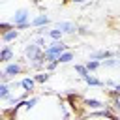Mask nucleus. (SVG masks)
<instances>
[{"label":"nucleus","instance_id":"f257e3e1","mask_svg":"<svg viewBox=\"0 0 120 120\" xmlns=\"http://www.w3.org/2000/svg\"><path fill=\"white\" fill-rule=\"evenodd\" d=\"M66 51H69V45H66L64 41H51L49 47L43 51V56H45V62H56L60 58V54H64Z\"/></svg>","mask_w":120,"mask_h":120},{"label":"nucleus","instance_id":"f03ea898","mask_svg":"<svg viewBox=\"0 0 120 120\" xmlns=\"http://www.w3.org/2000/svg\"><path fill=\"white\" fill-rule=\"evenodd\" d=\"M24 71V64H21V62H9V64H4V69H2V73H6L8 77H11V79H15V75H21Z\"/></svg>","mask_w":120,"mask_h":120},{"label":"nucleus","instance_id":"7ed1b4c3","mask_svg":"<svg viewBox=\"0 0 120 120\" xmlns=\"http://www.w3.org/2000/svg\"><path fill=\"white\" fill-rule=\"evenodd\" d=\"M54 28L62 30V32H64V34H68V36L77 34V30H79V26H77L75 22H69V21H58V22H54Z\"/></svg>","mask_w":120,"mask_h":120},{"label":"nucleus","instance_id":"20e7f679","mask_svg":"<svg viewBox=\"0 0 120 120\" xmlns=\"http://www.w3.org/2000/svg\"><path fill=\"white\" fill-rule=\"evenodd\" d=\"M49 22H51V17H49L47 13H39V15H36V17L32 19V28H41V26H49Z\"/></svg>","mask_w":120,"mask_h":120},{"label":"nucleus","instance_id":"39448f33","mask_svg":"<svg viewBox=\"0 0 120 120\" xmlns=\"http://www.w3.org/2000/svg\"><path fill=\"white\" fill-rule=\"evenodd\" d=\"M15 58V51L11 49V45H4L0 51V62L2 64H9V60Z\"/></svg>","mask_w":120,"mask_h":120},{"label":"nucleus","instance_id":"423d86ee","mask_svg":"<svg viewBox=\"0 0 120 120\" xmlns=\"http://www.w3.org/2000/svg\"><path fill=\"white\" fill-rule=\"evenodd\" d=\"M82 81H84L88 86H94V88H103V86H105V81H101V79H98L96 75H90V73L84 75Z\"/></svg>","mask_w":120,"mask_h":120},{"label":"nucleus","instance_id":"0eeeda50","mask_svg":"<svg viewBox=\"0 0 120 120\" xmlns=\"http://www.w3.org/2000/svg\"><path fill=\"white\" fill-rule=\"evenodd\" d=\"M17 38H19V30H17V28H11V30H8V32L2 34V41H4V45H8L9 41H15Z\"/></svg>","mask_w":120,"mask_h":120},{"label":"nucleus","instance_id":"6e6552de","mask_svg":"<svg viewBox=\"0 0 120 120\" xmlns=\"http://www.w3.org/2000/svg\"><path fill=\"white\" fill-rule=\"evenodd\" d=\"M82 103H84L88 109H103V107H107L101 99H94V98H86V99H82Z\"/></svg>","mask_w":120,"mask_h":120},{"label":"nucleus","instance_id":"1a4fd4ad","mask_svg":"<svg viewBox=\"0 0 120 120\" xmlns=\"http://www.w3.org/2000/svg\"><path fill=\"white\" fill-rule=\"evenodd\" d=\"M21 86H22L24 92H32L34 86H36V79H34V77H24V79L21 81Z\"/></svg>","mask_w":120,"mask_h":120},{"label":"nucleus","instance_id":"9d476101","mask_svg":"<svg viewBox=\"0 0 120 120\" xmlns=\"http://www.w3.org/2000/svg\"><path fill=\"white\" fill-rule=\"evenodd\" d=\"M101 68H107V69H112V68H120V58L118 56H112V58H107L101 62Z\"/></svg>","mask_w":120,"mask_h":120},{"label":"nucleus","instance_id":"9b49d317","mask_svg":"<svg viewBox=\"0 0 120 120\" xmlns=\"http://www.w3.org/2000/svg\"><path fill=\"white\" fill-rule=\"evenodd\" d=\"M9 98H13L11 96V86L9 84H0V99L2 101H8Z\"/></svg>","mask_w":120,"mask_h":120},{"label":"nucleus","instance_id":"f8f14e48","mask_svg":"<svg viewBox=\"0 0 120 120\" xmlns=\"http://www.w3.org/2000/svg\"><path fill=\"white\" fill-rule=\"evenodd\" d=\"M52 41H62V38H64V32L62 30H58V28H49V34H47Z\"/></svg>","mask_w":120,"mask_h":120},{"label":"nucleus","instance_id":"ddd939ff","mask_svg":"<svg viewBox=\"0 0 120 120\" xmlns=\"http://www.w3.org/2000/svg\"><path fill=\"white\" fill-rule=\"evenodd\" d=\"M84 66H86V69L92 73V71H98V69L101 68V62H99V60H92V58H90V60H86V62H84Z\"/></svg>","mask_w":120,"mask_h":120},{"label":"nucleus","instance_id":"4468645a","mask_svg":"<svg viewBox=\"0 0 120 120\" xmlns=\"http://www.w3.org/2000/svg\"><path fill=\"white\" fill-rule=\"evenodd\" d=\"M34 79H36V82L45 84V82L51 79V73H49V71H39V73H36V75H34Z\"/></svg>","mask_w":120,"mask_h":120},{"label":"nucleus","instance_id":"2eb2a0df","mask_svg":"<svg viewBox=\"0 0 120 120\" xmlns=\"http://www.w3.org/2000/svg\"><path fill=\"white\" fill-rule=\"evenodd\" d=\"M73 58H75V54H73L71 51H66L64 54H60V58H58V62H60V64H69V62H71Z\"/></svg>","mask_w":120,"mask_h":120},{"label":"nucleus","instance_id":"dca6fc26","mask_svg":"<svg viewBox=\"0 0 120 120\" xmlns=\"http://www.w3.org/2000/svg\"><path fill=\"white\" fill-rule=\"evenodd\" d=\"M73 69H75V73H79V75H81V79H82L84 75H88V73H90V71L86 69V66H84V64H75V66H73Z\"/></svg>","mask_w":120,"mask_h":120},{"label":"nucleus","instance_id":"f3484780","mask_svg":"<svg viewBox=\"0 0 120 120\" xmlns=\"http://www.w3.org/2000/svg\"><path fill=\"white\" fill-rule=\"evenodd\" d=\"M34 43H36V45H39V47H41L43 51H45V49L49 47V43L45 41V36H36V38H34Z\"/></svg>","mask_w":120,"mask_h":120},{"label":"nucleus","instance_id":"a211bd4d","mask_svg":"<svg viewBox=\"0 0 120 120\" xmlns=\"http://www.w3.org/2000/svg\"><path fill=\"white\" fill-rule=\"evenodd\" d=\"M38 99H39L38 96H34V98H30V99H26V101H24V109H26V111H32V109L36 107Z\"/></svg>","mask_w":120,"mask_h":120},{"label":"nucleus","instance_id":"6ab92c4d","mask_svg":"<svg viewBox=\"0 0 120 120\" xmlns=\"http://www.w3.org/2000/svg\"><path fill=\"white\" fill-rule=\"evenodd\" d=\"M58 64H60L58 60H56V62H49V64H45V71H49V73H51V71H54V69L58 68Z\"/></svg>","mask_w":120,"mask_h":120},{"label":"nucleus","instance_id":"aec40b11","mask_svg":"<svg viewBox=\"0 0 120 120\" xmlns=\"http://www.w3.org/2000/svg\"><path fill=\"white\" fill-rule=\"evenodd\" d=\"M11 28H13L11 22H8V21H2V22H0V30H2V34L8 32V30H11Z\"/></svg>","mask_w":120,"mask_h":120},{"label":"nucleus","instance_id":"412c9836","mask_svg":"<svg viewBox=\"0 0 120 120\" xmlns=\"http://www.w3.org/2000/svg\"><path fill=\"white\" fill-rule=\"evenodd\" d=\"M77 34H81V36H86V34H88V30H86V26H79V30H77Z\"/></svg>","mask_w":120,"mask_h":120},{"label":"nucleus","instance_id":"4be33fe9","mask_svg":"<svg viewBox=\"0 0 120 120\" xmlns=\"http://www.w3.org/2000/svg\"><path fill=\"white\" fill-rule=\"evenodd\" d=\"M105 86H111V88H114V86H116V81H112V79H107V81H105Z\"/></svg>","mask_w":120,"mask_h":120},{"label":"nucleus","instance_id":"5701e85b","mask_svg":"<svg viewBox=\"0 0 120 120\" xmlns=\"http://www.w3.org/2000/svg\"><path fill=\"white\" fill-rule=\"evenodd\" d=\"M30 4H34V6H41L43 4V0H28Z\"/></svg>","mask_w":120,"mask_h":120},{"label":"nucleus","instance_id":"b1692460","mask_svg":"<svg viewBox=\"0 0 120 120\" xmlns=\"http://www.w3.org/2000/svg\"><path fill=\"white\" fill-rule=\"evenodd\" d=\"M71 2H73V4H81V6H82V4H86L84 0H71Z\"/></svg>","mask_w":120,"mask_h":120},{"label":"nucleus","instance_id":"393cba45","mask_svg":"<svg viewBox=\"0 0 120 120\" xmlns=\"http://www.w3.org/2000/svg\"><path fill=\"white\" fill-rule=\"evenodd\" d=\"M2 2H4V4H6V2H11V0H2Z\"/></svg>","mask_w":120,"mask_h":120}]
</instances>
